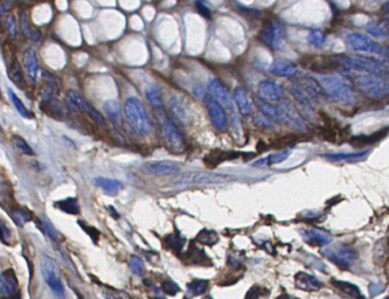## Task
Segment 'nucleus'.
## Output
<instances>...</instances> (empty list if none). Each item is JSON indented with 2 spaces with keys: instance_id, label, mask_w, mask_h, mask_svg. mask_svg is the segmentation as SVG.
Instances as JSON below:
<instances>
[{
  "instance_id": "nucleus-13",
  "label": "nucleus",
  "mask_w": 389,
  "mask_h": 299,
  "mask_svg": "<svg viewBox=\"0 0 389 299\" xmlns=\"http://www.w3.org/2000/svg\"><path fill=\"white\" fill-rule=\"evenodd\" d=\"M144 169L150 174L160 176L174 175L176 173L180 172V166L176 163H173V161L170 160L149 161V163H146L144 165Z\"/></svg>"
},
{
  "instance_id": "nucleus-26",
  "label": "nucleus",
  "mask_w": 389,
  "mask_h": 299,
  "mask_svg": "<svg viewBox=\"0 0 389 299\" xmlns=\"http://www.w3.org/2000/svg\"><path fill=\"white\" fill-rule=\"evenodd\" d=\"M290 154H291V150L290 149L282 150V151L275 152V153L270 154L267 158H262V159L256 160L253 165L259 166V167L275 165V164H280V163H282V161L288 159V158L290 157Z\"/></svg>"
},
{
  "instance_id": "nucleus-50",
  "label": "nucleus",
  "mask_w": 389,
  "mask_h": 299,
  "mask_svg": "<svg viewBox=\"0 0 389 299\" xmlns=\"http://www.w3.org/2000/svg\"><path fill=\"white\" fill-rule=\"evenodd\" d=\"M79 224L82 227L83 230H86V232L88 233V235L91 237L92 242H94V243H97L98 237H100V233H98L96 229L92 228V227H90V226H86V223H83L82 221H79Z\"/></svg>"
},
{
  "instance_id": "nucleus-30",
  "label": "nucleus",
  "mask_w": 389,
  "mask_h": 299,
  "mask_svg": "<svg viewBox=\"0 0 389 299\" xmlns=\"http://www.w3.org/2000/svg\"><path fill=\"white\" fill-rule=\"evenodd\" d=\"M8 76H10L12 82H13L17 86H19L20 89H23L26 86V81L22 74V64H20L16 59L13 60L10 68H8Z\"/></svg>"
},
{
  "instance_id": "nucleus-28",
  "label": "nucleus",
  "mask_w": 389,
  "mask_h": 299,
  "mask_svg": "<svg viewBox=\"0 0 389 299\" xmlns=\"http://www.w3.org/2000/svg\"><path fill=\"white\" fill-rule=\"evenodd\" d=\"M331 284L334 288H337L339 291L343 292V294L348 296V297H352L353 299H364V296L360 292V289L357 285H354V284L338 279H332Z\"/></svg>"
},
{
  "instance_id": "nucleus-7",
  "label": "nucleus",
  "mask_w": 389,
  "mask_h": 299,
  "mask_svg": "<svg viewBox=\"0 0 389 299\" xmlns=\"http://www.w3.org/2000/svg\"><path fill=\"white\" fill-rule=\"evenodd\" d=\"M203 102H205L206 107H207L209 118H211V122L214 125V128L221 131L224 130L228 127V115H227L223 106H221L211 94H206L203 96Z\"/></svg>"
},
{
  "instance_id": "nucleus-31",
  "label": "nucleus",
  "mask_w": 389,
  "mask_h": 299,
  "mask_svg": "<svg viewBox=\"0 0 389 299\" xmlns=\"http://www.w3.org/2000/svg\"><path fill=\"white\" fill-rule=\"evenodd\" d=\"M389 255V240L388 238H382L374 248V261L376 264H384L386 259Z\"/></svg>"
},
{
  "instance_id": "nucleus-34",
  "label": "nucleus",
  "mask_w": 389,
  "mask_h": 299,
  "mask_svg": "<svg viewBox=\"0 0 389 299\" xmlns=\"http://www.w3.org/2000/svg\"><path fill=\"white\" fill-rule=\"evenodd\" d=\"M186 259L188 262L194 263V264H202V262L211 263V259H209L208 256L206 255L205 251L199 249L195 244H192L190 248V250L187 251Z\"/></svg>"
},
{
  "instance_id": "nucleus-62",
  "label": "nucleus",
  "mask_w": 389,
  "mask_h": 299,
  "mask_svg": "<svg viewBox=\"0 0 389 299\" xmlns=\"http://www.w3.org/2000/svg\"><path fill=\"white\" fill-rule=\"evenodd\" d=\"M154 299H165V298H163V297H155Z\"/></svg>"
},
{
  "instance_id": "nucleus-55",
  "label": "nucleus",
  "mask_w": 389,
  "mask_h": 299,
  "mask_svg": "<svg viewBox=\"0 0 389 299\" xmlns=\"http://www.w3.org/2000/svg\"><path fill=\"white\" fill-rule=\"evenodd\" d=\"M255 123L257 125H259V127H263V128H268V127H271V121L269 118L265 117L264 115H262L261 117L256 118L255 119Z\"/></svg>"
},
{
  "instance_id": "nucleus-53",
  "label": "nucleus",
  "mask_w": 389,
  "mask_h": 299,
  "mask_svg": "<svg viewBox=\"0 0 389 299\" xmlns=\"http://www.w3.org/2000/svg\"><path fill=\"white\" fill-rule=\"evenodd\" d=\"M261 295V290H259V286H253L249 291H248L247 296H245V299H257Z\"/></svg>"
},
{
  "instance_id": "nucleus-45",
  "label": "nucleus",
  "mask_w": 389,
  "mask_h": 299,
  "mask_svg": "<svg viewBox=\"0 0 389 299\" xmlns=\"http://www.w3.org/2000/svg\"><path fill=\"white\" fill-rule=\"evenodd\" d=\"M85 112L92 119V121L96 122L98 125H102V127H104V125H106V119H104L103 116H102L101 113L98 112L90 103H88V102H86Z\"/></svg>"
},
{
  "instance_id": "nucleus-57",
  "label": "nucleus",
  "mask_w": 389,
  "mask_h": 299,
  "mask_svg": "<svg viewBox=\"0 0 389 299\" xmlns=\"http://www.w3.org/2000/svg\"><path fill=\"white\" fill-rule=\"evenodd\" d=\"M384 12H385L386 14H387V16H389V1H387L384 5Z\"/></svg>"
},
{
  "instance_id": "nucleus-35",
  "label": "nucleus",
  "mask_w": 389,
  "mask_h": 299,
  "mask_svg": "<svg viewBox=\"0 0 389 299\" xmlns=\"http://www.w3.org/2000/svg\"><path fill=\"white\" fill-rule=\"evenodd\" d=\"M55 206L67 214L70 215L80 214L79 202H77V200L75 198H68L65 200H62V201H58L55 203Z\"/></svg>"
},
{
  "instance_id": "nucleus-9",
  "label": "nucleus",
  "mask_w": 389,
  "mask_h": 299,
  "mask_svg": "<svg viewBox=\"0 0 389 299\" xmlns=\"http://www.w3.org/2000/svg\"><path fill=\"white\" fill-rule=\"evenodd\" d=\"M164 138H165L167 148L173 153H182L186 149V140L180 132L178 127L171 121H166L163 125Z\"/></svg>"
},
{
  "instance_id": "nucleus-64",
  "label": "nucleus",
  "mask_w": 389,
  "mask_h": 299,
  "mask_svg": "<svg viewBox=\"0 0 389 299\" xmlns=\"http://www.w3.org/2000/svg\"><path fill=\"white\" fill-rule=\"evenodd\" d=\"M385 299H389V298H385Z\"/></svg>"
},
{
  "instance_id": "nucleus-16",
  "label": "nucleus",
  "mask_w": 389,
  "mask_h": 299,
  "mask_svg": "<svg viewBox=\"0 0 389 299\" xmlns=\"http://www.w3.org/2000/svg\"><path fill=\"white\" fill-rule=\"evenodd\" d=\"M369 150H364L359 152H349V153H325L323 157L333 163H357L365 160L369 155Z\"/></svg>"
},
{
  "instance_id": "nucleus-20",
  "label": "nucleus",
  "mask_w": 389,
  "mask_h": 299,
  "mask_svg": "<svg viewBox=\"0 0 389 299\" xmlns=\"http://www.w3.org/2000/svg\"><path fill=\"white\" fill-rule=\"evenodd\" d=\"M17 277L14 275L13 270L2 271L0 276V289H1V295L6 297H12L14 294H17Z\"/></svg>"
},
{
  "instance_id": "nucleus-1",
  "label": "nucleus",
  "mask_w": 389,
  "mask_h": 299,
  "mask_svg": "<svg viewBox=\"0 0 389 299\" xmlns=\"http://www.w3.org/2000/svg\"><path fill=\"white\" fill-rule=\"evenodd\" d=\"M344 75L366 96L374 100L389 98V82L380 75L346 70Z\"/></svg>"
},
{
  "instance_id": "nucleus-3",
  "label": "nucleus",
  "mask_w": 389,
  "mask_h": 299,
  "mask_svg": "<svg viewBox=\"0 0 389 299\" xmlns=\"http://www.w3.org/2000/svg\"><path fill=\"white\" fill-rule=\"evenodd\" d=\"M124 111L129 123L137 132L146 136L151 132L152 123L144 106L137 97L127 98L124 104Z\"/></svg>"
},
{
  "instance_id": "nucleus-32",
  "label": "nucleus",
  "mask_w": 389,
  "mask_h": 299,
  "mask_svg": "<svg viewBox=\"0 0 389 299\" xmlns=\"http://www.w3.org/2000/svg\"><path fill=\"white\" fill-rule=\"evenodd\" d=\"M20 27H22V34L26 38L31 39V40L35 41V43L40 40V32H39L38 28L32 27V25L28 21V17H27L25 12L22 13V17H20Z\"/></svg>"
},
{
  "instance_id": "nucleus-46",
  "label": "nucleus",
  "mask_w": 389,
  "mask_h": 299,
  "mask_svg": "<svg viewBox=\"0 0 389 299\" xmlns=\"http://www.w3.org/2000/svg\"><path fill=\"white\" fill-rule=\"evenodd\" d=\"M129 265H130V269L132 270V273L137 275V276H142L144 274V263H143L142 258H139L138 256H130V258H129Z\"/></svg>"
},
{
  "instance_id": "nucleus-48",
  "label": "nucleus",
  "mask_w": 389,
  "mask_h": 299,
  "mask_svg": "<svg viewBox=\"0 0 389 299\" xmlns=\"http://www.w3.org/2000/svg\"><path fill=\"white\" fill-rule=\"evenodd\" d=\"M161 288H163L164 292H166L170 296H175L180 291L179 286L174 282H172V280H164L163 284H161Z\"/></svg>"
},
{
  "instance_id": "nucleus-51",
  "label": "nucleus",
  "mask_w": 389,
  "mask_h": 299,
  "mask_svg": "<svg viewBox=\"0 0 389 299\" xmlns=\"http://www.w3.org/2000/svg\"><path fill=\"white\" fill-rule=\"evenodd\" d=\"M41 223H43V232L46 233V234L48 235L52 240H54V241L58 240V233H56L55 229L53 228L52 224H50L48 221H46V220H41Z\"/></svg>"
},
{
  "instance_id": "nucleus-4",
  "label": "nucleus",
  "mask_w": 389,
  "mask_h": 299,
  "mask_svg": "<svg viewBox=\"0 0 389 299\" xmlns=\"http://www.w3.org/2000/svg\"><path fill=\"white\" fill-rule=\"evenodd\" d=\"M336 64L341 67L346 68L347 70L359 71V73H369L381 76L385 71V67L382 62L376 61L374 59L366 58V56L358 55H336L333 56Z\"/></svg>"
},
{
  "instance_id": "nucleus-17",
  "label": "nucleus",
  "mask_w": 389,
  "mask_h": 299,
  "mask_svg": "<svg viewBox=\"0 0 389 299\" xmlns=\"http://www.w3.org/2000/svg\"><path fill=\"white\" fill-rule=\"evenodd\" d=\"M295 285L296 288L303 291H318L323 286V283L319 282L316 277L299 271L295 275Z\"/></svg>"
},
{
  "instance_id": "nucleus-19",
  "label": "nucleus",
  "mask_w": 389,
  "mask_h": 299,
  "mask_svg": "<svg viewBox=\"0 0 389 299\" xmlns=\"http://www.w3.org/2000/svg\"><path fill=\"white\" fill-rule=\"evenodd\" d=\"M289 91L293 98L298 102L301 107H303L306 111H312L315 109V104H313L315 100L304 90L303 86L299 85H291L289 86Z\"/></svg>"
},
{
  "instance_id": "nucleus-12",
  "label": "nucleus",
  "mask_w": 389,
  "mask_h": 299,
  "mask_svg": "<svg viewBox=\"0 0 389 299\" xmlns=\"http://www.w3.org/2000/svg\"><path fill=\"white\" fill-rule=\"evenodd\" d=\"M257 92L261 100L275 103L280 102L284 96V88L274 80H263L259 83Z\"/></svg>"
},
{
  "instance_id": "nucleus-52",
  "label": "nucleus",
  "mask_w": 389,
  "mask_h": 299,
  "mask_svg": "<svg viewBox=\"0 0 389 299\" xmlns=\"http://www.w3.org/2000/svg\"><path fill=\"white\" fill-rule=\"evenodd\" d=\"M384 290H385V286L381 285V284L372 283L369 285V292L372 296H376V295L381 294V292H384Z\"/></svg>"
},
{
  "instance_id": "nucleus-25",
  "label": "nucleus",
  "mask_w": 389,
  "mask_h": 299,
  "mask_svg": "<svg viewBox=\"0 0 389 299\" xmlns=\"http://www.w3.org/2000/svg\"><path fill=\"white\" fill-rule=\"evenodd\" d=\"M65 104H67L68 109L71 112H85L86 101L85 98L81 96L80 92H77L76 90L70 89V90L67 91V94H65Z\"/></svg>"
},
{
  "instance_id": "nucleus-29",
  "label": "nucleus",
  "mask_w": 389,
  "mask_h": 299,
  "mask_svg": "<svg viewBox=\"0 0 389 299\" xmlns=\"http://www.w3.org/2000/svg\"><path fill=\"white\" fill-rule=\"evenodd\" d=\"M41 110L43 112H46L47 115H49L50 117L55 118V119H64L65 113L64 110H62L61 104L56 101V98L49 101H43L40 104Z\"/></svg>"
},
{
  "instance_id": "nucleus-6",
  "label": "nucleus",
  "mask_w": 389,
  "mask_h": 299,
  "mask_svg": "<svg viewBox=\"0 0 389 299\" xmlns=\"http://www.w3.org/2000/svg\"><path fill=\"white\" fill-rule=\"evenodd\" d=\"M259 41L274 50L282 49L285 44V31L278 21H271L259 33Z\"/></svg>"
},
{
  "instance_id": "nucleus-54",
  "label": "nucleus",
  "mask_w": 389,
  "mask_h": 299,
  "mask_svg": "<svg viewBox=\"0 0 389 299\" xmlns=\"http://www.w3.org/2000/svg\"><path fill=\"white\" fill-rule=\"evenodd\" d=\"M11 237V232L10 229L7 228V226L2 222L1 223V241L4 243H8V238Z\"/></svg>"
},
{
  "instance_id": "nucleus-47",
  "label": "nucleus",
  "mask_w": 389,
  "mask_h": 299,
  "mask_svg": "<svg viewBox=\"0 0 389 299\" xmlns=\"http://www.w3.org/2000/svg\"><path fill=\"white\" fill-rule=\"evenodd\" d=\"M103 296L106 299H131L130 296H129L127 292L110 288L103 290Z\"/></svg>"
},
{
  "instance_id": "nucleus-61",
  "label": "nucleus",
  "mask_w": 389,
  "mask_h": 299,
  "mask_svg": "<svg viewBox=\"0 0 389 299\" xmlns=\"http://www.w3.org/2000/svg\"><path fill=\"white\" fill-rule=\"evenodd\" d=\"M203 299H213V298H212L211 296H208V297H205V298H203Z\"/></svg>"
},
{
  "instance_id": "nucleus-42",
  "label": "nucleus",
  "mask_w": 389,
  "mask_h": 299,
  "mask_svg": "<svg viewBox=\"0 0 389 299\" xmlns=\"http://www.w3.org/2000/svg\"><path fill=\"white\" fill-rule=\"evenodd\" d=\"M12 143H13V146L16 148L18 151L22 152V154L25 155H33L34 154V151L31 146L28 145V143L26 142L22 137L20 136H13L12 137Z\"/></svg>"
},
{
  "instance_id": "nucleus-37",
  "label": "nucleus",
  "mask_w": 389,
  "mask_h": 299,
  "mask_svg": "<svg viewBox=\"0 0 389 299\" xmlns=\"http://www.w3.org/2000/svg\"><path fill=\"white\" fill-rule=\"evenodd\" d=\"M8 96H10L12 103H13V106H14V107H16L17 111L19 112L23 118H27V119L33 118V113L29 111L28 109H27V107H25V104L22 102V100H20V98L18 97L17 95L11 90V89H8Z\"/></svg>"
},
{
  "instance_id": "nucleus-40",
  "label": "nucleus",
  "mask_w": 389,
  "mask_h": 299,
  "mask_svg": "<svg viewBox=\"0 0 389 299\" xmlns=\"http://www.w3.org/2000/svg\"><path fill=\"white\" fill-rule=\"evenodd\" d=\"M146 98L150 102L152 107H154L155 109H161L163 107V97H161V92L158 88L152 86L146 90Z\"/></svg>"
},
{
  "instance_id": "nucleus-21",
  "label": "nucleus",
  "mask_w": 389,
  "mask_h": 299,
  "mask_svg": "<svg viewBox=\"0 0 389 299\" xmlns=\"http://www.w3.org/2000/svg\"><path fill=\"white\" fill-rule=\"evenodd\" d=\"M43 80L44 82V86L41 90V100L43 101H49L54 100L56 97L59 92V86L56 85V81L54 79V76L47 70H43L41 73Z\"/></svg>"
},
{
  "instance_id": "nucleus-49",
  "label": "nucleus",
  "mask_w": 389,
  "mask_h": 299,
  "mask_svg": "<svg viewBox=\"0 0 389 299\" xmlns=\"http://www.w3.org/2000/svg\"><path fill=\"white\" fill-rule=\"evenodd\" d=\"M195 5L197 12H199L203 18H206V19H212V12L209 10L208 5L206 4L203 0H196Z\"/></svg>"
},
{
  "instance_id": "nucleus-2",
  "label": "nucleus",
  "mask_w": 389,
  "mask_h": 299,
  "mask_svg": "<svg viewBox=\"0 0 389 299\" xmlns=\"http://www.w3.org/2000/svg\"><path fill=\"white\" fill-rule=\"evenodd\" d=\"M319 85H322L325 96L331 98L341 106L349 107L355 102L354 92L348 83L337 75H318L317 76Z\"/></svg>"
},
{
  "instance_id": "nucleus-60",
  "label": "nucleus",
  "mask_w": 389,
  "mask_h": 299,
  "mask_svg": "<svg viewBox=\"0 0 389 299\" xmlns=\"http://www.w3.org/2000/svg\"><path fill=\"white\" fill-rule=\"evenodd\" d=\"M386 56H387V59H388V61H389V47L387 48V50H386Z\"/></svg>"
},
{
  "instance_id": "nucleus-38",
  "label": "nucleus",
  "mask_w": 389,
  "mask_h": 299,
  "mask_svg": "<svg viewBox=\"0 0 389 299\" xmlns=\"http://www.w3.org/2000/svg\"><path fill=\"white\" fill-rule=\"evenodd\" d=\"M165 242L167 247L171 248L172 250H174L176 254L180 253L182 247L185 244V238L181 235H179L178 233H172V234L167 235L165 237Z\"/></svg>"
},
{
  "instance_id": "nucleus-8",
  "label": "nucleus",
  "mask_w": 389,
  "mask_h": 299,
  "mask_svg": "<svg viewBox=\"0 0 389 299\" xmlns=\"http://www.w3.org/2000/svg\"><path fill=\"white\" fill-rule=\"evenodd\" d=\"M346 41L353 49L359 52H367L370 54H382L385 52L382 46L373 41L368 35L363 33L352 32L346 35Z\"/></svg>"
},
{
  "instance_id": "nucleus-27",
  "label": "nucleus",
  "mask_w": 389,
  "mask_h": 299,
  "mask_svg": "<svg viewBox=\"0 0 389 299\" xmlns=\"http://www.w3.org/2000/svg\"><path fill=\"white\" fill-rule=\"evenodd\" d=\"M94 184L95 186L100 187L102 191H104V192L109 194V195H116L123 187L121 181L113 180V179L102 178V176H100V178H95Z\"/></svg>"
},
{
  "instance_id": "nucleus-58",
  "label": "nucleus",
  "mask_w": 389,
  "mask_h": 299,
  "mask_svg": "<svg viewBox=\"0 0 389 299\" xmlns=\"http://www.w3.org/2000/svg\"><path fill=\"white\" fill-rule=\"evenodd\" d=\"M10 299H22V295H20V292L18 291L17 294H14L12 297H10Z\"/></svg>"
},
{
  "instance_id": "nucleus-15",
  "label": "nucleus",
  "mask_w": 389,
  "mask_h": 299,
  "mask_svg": "<svg viewBox=\"0 0 389 299\" xmlns=\"http://www.w3.org/2000/svg\"><path fill=\"white\" fill-rule=\"evenodd\" d=\"M302 233V237L303 240L306 242L307 244L313 247H323V246H327L328 243H331L332 241V236L331 234H328L327 232H324V230L318 229V228H313L309 230H301Z\"/></svg>"
},
{
  "instance_id": "nucleus-5",
  "label": "nucleus",
  "mask_w": 389,
  "mask_h": 299,
  "mask_svg": "<svg viewBox=\"0 0 389 299\" xmlns=\"http://www.w3.org/2000/svg\"><path fill=\"white\" fill-rule=\"evenodd\" d=\"M323 256L326 257L341 269H348L357 261L358 253L347 244H334L322 251Z\"/></svg>"
},
{
  "instance_id": "nucleus-39",
  "label": "nucleus",
  "mask_w": 389,
  "mask_h": 299,
  "mask_svg": "<svg viewBox=\"0 0 389 299\" xmlns=\"http://www.w3.org/2000/svg\"><path fill=\"white\" fill-rule=\"evenodd\" d=\"M208 285H209L208 280L196 279L187 284V290L192 296H200L207 291Z\"/></svg>"
},
{
  "instance_id": "nucleus-14",
  "label": "nucleus",
  "mask_w": 389,
  "mask_h": 299,
  "mask_svg": "<svg viewBox=\"0 0 389 299\" xmlns=\"http://www.w3.org/2000/svg\"><path fill=\"white\" fill-rule=\"evenodd\" d=\"M208 94H211L221 106L233 110V101L229 96L228 89L217 79H212L208 82Z\"/></svg>"
},
{
  "instance_id": "nucleus-43",
  "label": "nucleus",
  "mask_w": 389,
  "mask_h": 299,
  "mask_svg": "<svg viewBox=\"0 0 389 299\" xmlns=\"http://www.w3.org/2000/svg\"><path fill=\"white\" fill-rule=\"evenodd\" d=\"M12 219H13V221L18 224V226L22 227L27 222H29V221L32 220V216L28 212L25 211V209L16 208L13 211V213H12Z\"/></svg>"
},
{
  "instance_id": "nucleus-41",
  "label": "nucleus",
  "mask_w": 389,
  "mask_h": 299,
  "mask_svg": "<svg viewBox=\"0 0 389 299\" xmlns=\"http://www.w3.org/2000/svg\"><path fill=\"white\" fill-rule=\"evenodd\" d=\"M307 43L315 48H323L326 44V35L320 31H311L307 35Z\"/></svg>"
},
{
  "instance_id": "nucleus-23",
  "label": "nucleus",
  "mask_w": 389,
  "mask_h": 299,
  "mask_svg": "<svg viewBox=\"0 0 389 299\" xmlns=\"http://www.w3.org/2000/svg\"><path fill=\"white\" fill-rule=\"evenodd\" d=\"M233 100H234L238 111H240L242 115L244 116L250 115L251 111H253V106H251V102L249 100V97H248L247 92H245L243 89L240 88V86L235 88L234 92H233Z\"/></svg>"
},
{
  "instance_id": "nucleus-56",
  "label": "nucleus",
  "mask_w": 389,
  "mask_h": 299,
  "mask_svg": "<svg viewBox=\"0 0 389 299\" xmlns=\"http://www.w3.org/2000/svg\"><path fill=\"white\" fill-rule=\"evenodd\" d=\"M12 8V5L10 1H2L1 5H0V13L1 16H4L6 12H8Z\"/></svg>"
},
{
  "instance_id": "nucleus-63",
  "label": "nucleus",
  "mask_w": 389,
  "mask_h": 299,
  "mask_svg": "<svg viewBox=\"0 0 389 299\" xmlns=\"http://www.w3.org/2000/svg\"><path fill=\"white\" fill-rule=\"evenodd\" d=\"M184 299H190V298H187V297H186V298H184Z\"/></svg>"
},
{
  "instance_id": "nucleus-11",
  "label": "nucleus",
  "mask_w": 389,
  "mask_h": 299,
  "mask_svg": "<svg viewBox=\"0 0 389 299\" xmlns=\"http://www.w3.org/2000/svg\"><path fill=\"white\" fill-rule=\"evenodd\" d=\"M228 179V176L216 173L206 172H187L176 179L179 184H219Z\"/></svg>"
},
{
  "instance_id": "nucleus-36",
  "label": "nucleus",
  "mask_w": 389,
  "mask_h": 299,
  "mask_svg": "<svg viewBox=\"0 0 389 299\" xmlns=\"http://www.w3.org/2000/svg\"><path fill=\"white\" fill-rule=\"evenodd\" d=\"M195 241L197 243L206 244V246H214V244H216L217 241H219V236H217L216 233L213 232V230L203 229L196 235Z\"/></svg>"
},
{
  "instance_id": "nucleus-10",
  "label": "nucleus",
  "mask_w": 389,
  "mask_h": 299,
  "mask_svg": "<svg viewBox=\"0 0 389 299\" xmlns=\"http://www.w3.org/2000/svg\"><path fill=\"white\" fill-rule=\"evenodd\" d=\"M43 273L44 280H46V283L48 284V286L53 291V294L55 295L56 297H59L60 299H64L65 298V290H64V286H62L61 279H60V277H59L58 269H56L55 263H54L50 258H48L47 256L43 257Z\"/></svg>"
},
{
  "instance_id": "nucleus-18",
  "label": "nucleus",
  "mask_w": 389,
  "mask_h": 299,
  "mask_svg": "<svg viewBox=\"0 0 389 299\" xmlns=\"http://www.w3.org/2000/svg\"><path fill=\"white\" fill-rule=\"evenodd\" d=\"M270 73L278 77H291L297 73V65L288 60L277 59L272 62Z\"/></svg>"
},
{
  "instance_id": "nucleus-44",
  "label": "nucleus",
  "mask_w": 389,
  "mask_h": 299,
  "mask_svg": "<svg viewBox=\"0 0 389 299\" xmlns=\"http://www.w3.org/2000/svg\"><path fill=\"white\" fill-rule=\"evenodd\" d=\"M5 28L8 37L11 39H16L18 35V23L17 18L13 14H7L5 18Z\"/></svg>"
},
{
  "instance_id": "nucleus-24",
  "label": "nucleus",
  "mask_w": 389,
  "mask_h": 299,
  "mask_svg": "<svg viewBox=\"0 0 389 299\" xmlns=\"http://www.w3.org/2000/svg\"><path fill=\"white\" fill-rule=\"evenodd\" d=\"M104 111H106L108 118L116 127H122L123 119H122V112L119 103L115 100H108L104 102L103 104Z\"/></svg>"
},
{
  "instance_id": "nucleus-22",
  "label": "nucleus",
  "mask_w": 389,
  "mask_h": 299,
  "mask_svg": "<svg viewBox=\"0 0 389 299\" xmlns=\"http://www.w3.org/2000/svg\"><path fill=\"white\" fill-rule=\"evenodd\" d=\"M23 64H25L29 81L32 83H35L37 82V75L39 70V61L34 49L28 48L26 50L25 55H23Z\"/></svg>"
},
{
  "instance_id": "nucleus-33",
  "label": "nucleus",
  "mask_w": 389,
  "mask_h": 299,
  "mask_svg": "<svg viewBox=\"0 0 389 299\" xmlns=\"http://www.w3.org/2000/svg\"><path fill=\"white\" fill-rule=\"evenodd\" d=\"M169 109L172 116H174V118L176 121H179L180 123H185L187 119V113L186 110L184 109L182 107L181 102L178 100L176 97H171L169 102Z\"/></svg>"
},
{
  "instance_id": "nucleus-59",
  "label": "nucleus",
  "mask_w": 389,
  "mask_h": 299,
  "mask_svg": "<svg viewBox=\"0 0 389 299\" xmlns=\"http://www.w3.org/2000/svg\"><path fill=\"white\" fill-rule=\"evenodd\" d=\"M277 299H292V298L290 297V296H288V295H281Z\"/></svg>"
}]
</instances>
